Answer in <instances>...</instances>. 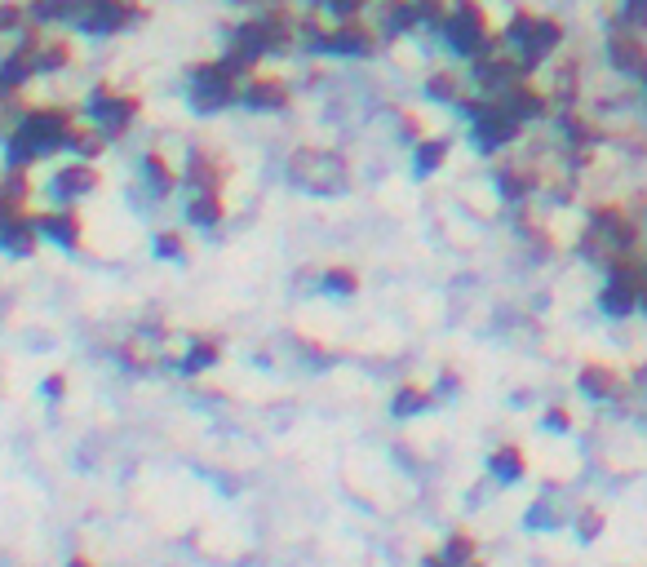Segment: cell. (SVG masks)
I'll return each mask as SVG.
<instances>
[{"label":"cell","mask_w":647,"mask_h":567,"mask_svg":"<svg viewBox=\"0 0 647 567\" xmlns=\"http://www.w3.org/2000/svg\"><path fill=\"white\" fill-rule=\"evenodd\" d=\"M63 567H98V559H89L85 550H76V554H67V563Z\"/></svg>","instance_id":"27"},{"label":"cell","mask_w":647,"mask_h":567,"mask_svg":"<svg viewBox=\"0 0 647 567\" xmlns=\"http://www.w3.org/2000/svg\"><path fill=\"white\" fill-rule=\"evenodd\" d=\"M218 364H222V342L218 337H209V333H191L187 350L173 359V368H178L182 377H204V373H213Z\"/></svg>","instance_id":"15"},{"label":"cell","mask_w":647,"mask_h":567,"mask_svg":"<svg viewBox=\"0 0 647 567\" xmlns=\"http://www.w3.org/2000/svg\"><path fill=\"white\" fill-rule=\"evenodd\" d=\"M284 178H289L297 191L342 195V191H351V160L333 147H297L289 164H284Z\"/></svg>","instance_id":"4"},{"label":"cell","mask_w":647,"mask_h":567,"mask_svg":"<svg viewBox=\"0 0 647 567\" xmlns=\"http://www.w3.org/2000/svg\"><path fill=\"white\" fill-rule=\"evenodd\" d=\"M142 18H147L142 0H85L76 23H71V32L107 40V36H120V32H129V27H138Z\"/></svg>","instance_id":"6"},{"label":"cell","mask_w":647,"mask_h":567,"mask_svg":"<svg viewBox=\"0 0 647 567\" xmlns=\"http://www.w3.org/2000/svg\"><path fill=\"white\" fill-rule=\"evenodd\" d=\"M36 226H40V240L54 244V249H63V253H80V249H85V218H80L76 204H54V209H40Z\"/></svg>","instance_id":"10"},{"label":"cell","mask_w":647,"mask_h":567,"mask_svg":"<svg viewBox=\"0 0 647 567\" xmlns=\"http://www.w3.org/2000/svg\"><path fill=\"white\" fill-rule=\"evenodd\" d=\"M315 284H320L324 297H337V302H346V297L359 293V271H355L351 262H333V266H324Z\"/></svg>","instance_id":"21"},{"label":"cell","mask_w":647,"mask_h":567,"mask_svg":"<svg viewBox=\"0 0 647 567\" xmlns=\"http://www.w3.org/2000/svg\"><path fill=\"white\" fill-rule=\"evenodd\" d=\"M439 40L461 63H475V58L501 49V27H492V14L484 9V0H453L444 27H439Z\"/></svg>","instance_id":"2"},{"label":"cell","mask_w":647,"mask_h":567,"mask_svg":"<svg viewBox=\"0 0 647 567\" xmlns=\"http://www.w3.org/2000/svg\"><path fill=\"white\" fill-rule=\"evenodd\" d=\"M439 404V395L430 386H421V381H404V386H395V395H390V404L386 412L395 421H417V417H426L430 408Z\"/></svg>","instance_id":"16"},{"label":"cell","mask_w":647,"mask_h":567,"mask_svg":"<svg viewBox=\"0 0 647 567\" xmlns=\"http://www.w3.org/2000/svg\"><path fill=\"white\" fill-rule=\"evenodd\" d=\"M138 182L156 200H169L173 191H182V169H173V160L164 151H142L138 156Z\"/></svg>","instance_id":"13"},{"label":"cell","mask_w":647,"mask_h":567,"mask_svg":"<svg viewBox=\"0 0 647 567\" xmlns=\"http://www.w3.org/2000/svg\"><path fill=\"white\" fill-rule=\"evenodd\" d=\"M98 187H102V169L98 164H89V160H76V156H71L67 164H58L54 178H49V191H54L58 204H80V200H89Z\"/></svg>","instance_id":"11"},{"label":"cell","mask_w":647,"mask_h":567,"mask_svg":"<svg viewBox=\"0 0 647 567\" xmlns=\"http://www.w3.org/2000/svg\"><path fill=\"white\" fill-rule=\"evenodd\" d=\"M240 107L253 111V116H280V111L293 107V89L284 76H271V71H253L240 89Z\"/></svg>","instance_id":"8"},{"label":"cell","mask_w":647,"mask_h":567,"mask_svg":"<svg viewBox=\"0 0 647 567\" xmlns=\"http://www.w3.org/2000/svg\"><path fill=\"white\" fill-rule=\"evenodd\" d=\"M244 71L231 67L227 58H204L187 71V102L195 116H222V111L240 107V89H244Z\"/></svg>","instance_id":"3"},{"label":"cell","mask_w":647,"mask_h":567,"mask_svg":"<svg viewBox=\"0 0 647 567\" xmlns=\"http://www.w3.org/2000/svg\"><path fill=\"white\" fill-rule=\"evenodd\" d=\"M80 129V111L63 107V102H40V107H18L14 125L0 138V156L5 169H36L40 160H54L71 151V138Z\"/></svg>","instance_id":"1"},{"label":"cell","mask_w":647,"mask_h":567,"mask_svg":"<svg viewBox=\"0 0 647 567\" xmlns=\"http://www.w3.org/2000/svg\"><path fill=\"white\" fill-rule=\"evenodd\" d=\"M231 164L209 147H191L182 160V191H227Z\"/></svg>","instance_id":"12"},{"label":"cell","mask_w":647,"mask_h":567,"mask_svg":"<svg viewBox=\"0 0 647 567\" xmlns=\"http://www.w3.org/2000/svg\"><path fill=\"white\" fill-rule=\"evenodd\" d=\"M76 63V45H71V36H58V32H45L36 45V71L40 76H58V71H67Z\"/></svg>","instance_id":"17"},{"label":"cell","mask_w":647,"mask_h":567,"mask_svg":"<svg viewBox=\"0 0 647 567\" xmlns=\"http://www.w3.org/2000/svg\"><path fill=\"white\" fill-rule=\"evenodd\" d=\"M182 222L195 231H213L227 222V191H187L182 200Z\"/></svg>","instance_id":"14"},{"label":"cell","mask_w":647,"mask_h":567,"mask_svg":"<svg viewBox=\"0 0 647 567\" xmlns=\"http://www.w3.org/2000/svg\"><path fill=\"white\" fill-rule=\"evenodd\" d=\"M488 474L497 483H519L523 474H528V452H523L519 443H497V448L488 452Z\"/></svg>","instance_id":"18"},{"label":"cell","mask_w":647,"mask_h":567,"mask_svg":"<svg viewBox=\"0 0 647 567\" xmlns=\"http://www.w3.org/2000/svg\"><path fill=\"white\" fill-rule=\"evenodd\" d=\"M382 32L373 27V18H351V23H328V58H355V63H368V58L382 54Z\"/></svg>","instance_id":"7"},{"label":"cell","mask_w":647,"mask_h":567,"mask_svg":"<svg viewBox=\"0 0 647 567\" xmlns=\"http://www.w3.org/2000/svg\"><path fill=\"white\" fill-rule=\"evenodd\" d=\"M417 567H448V559L439 550H430V554H421V563Z\"/></svg>","instance_id":"28"},{"label":"cell","mask_w":647,"mask_h":567,"mask_svg":"<svg viewBox=\"0 0 647 567\" xmlns=\"http://www.w3.org/2000/svg\"><path fill=\"white\" fill-rule=\"evenodd\" d=\"M453 390H461V377L453 373V368H444V377H439V386H435V395H453Z\"/></svg>","instance_id":"26"},{"label":"cell","mask_w":647,"mask_h":567,"mask_svg":"<svg viewBox=\"0 0 647 567\" xmlns=\"http://www.w3.org/2000/svg\"><path fill=\"white\" fill-rule=\"evenodd\" d=\"M421 94H426L430 102H439V107H457L470 89H466V80H461L457 71H430V76L421 80Z\"/></svg>","instance_id":"20"},{"label":"cell","mask_w":647,"mask_h":567,"mask_svg":"<svg viewBox=\"0 0 647 567\" xmlns=\"http://www.w3.org/2000/svg\"><path fill=\"white\" fill-rule=\"evenodd\" d=\"M40 226H36V209H0V253L27 262L40 253Z\"/></svg>","instance_id":"9"},{"label":"cell","mask_w":647,"mask_h":567,"mask_svg":"<svg viewBox=\"0 0 647 567\" xmlns=\"http://www.w3.org/2000/svg\"><path fill=\"white\" fill-rule=\"evenodd\" d=\"M151 253H156L160 262H182V257H187V235L164 226V231H156V240H151Z\"/></svg>","instance_id":"24"},{"label":"cell","mask_w":647,"mask_h":567,"mask_svg":"<svg viewBox=\"0 0 647 567\" xmlns=\"http://www.w3.org/2000/svg\"><path fill=\"white\" fill-rule=\"evenodd\" d=\"M138 116H142V98L129 94V89H120V85H111V80H102V85L89 89L85 107H80V120L94 125L107 142L129 138V129L138 125Z\"/></svg>","instance_id":"5"},{"label":"cell","mask_w":647,"mask_h":567,"mask_svg":"<svg viewBox=\"0 0 647 567\" xmlns=\"http://www.w3.org/2000/svg\"><path fill=\"white\" fill-rule=\"evenodd\" d=\"M448 156H453V142L439 138V133H435V138L426 133L421 142H413V173H417V178H435V173L448 164Z\"/></svg>","instance_id":"19"},{"label":"cell","mask_w":647,"mask_h":567,"mask_svg":"<svg viewBox=\"0 0 647 567\" xmlns=\"http://www.w3.org/2000/svg\"><path fill=\"white\" fill-rule=\"evenodd\" d=\"M107 147H111V142L102 138V133H98L94 125H85V120H80L76 138H71V156H76V160H89V164H98L102 156H107Z\"/></svg>","instance_id":"23"},{"label":"cell","mask_w":647,"mask_h":567,"mask_svg":"<svg viewBox=\"0 0 647 567\" xmlns=\"http://www.w3.org/2000/svg\"><path fill=\"white\" fill-rule=\"evenodd\" d=\"M40 395L49 399V404H58V399H67V373H49L40 381Z\"/></svg>","instance_id":"25"},{"label":"cell","mask_w":647,"mask_h":567,"mask_svg":"<svg viewBox=\"0 0 647 567\" xmlns=\"http://www.w3.org/2000/svg\"><path fill=\"white\" fill-rule=\"evenodd\" d=\"M439 554L448 559V567H479V541H475V536H470L466 528L448 532L444 545H439Z\"/></svg>","instance_id":"22"}]
</instances>
